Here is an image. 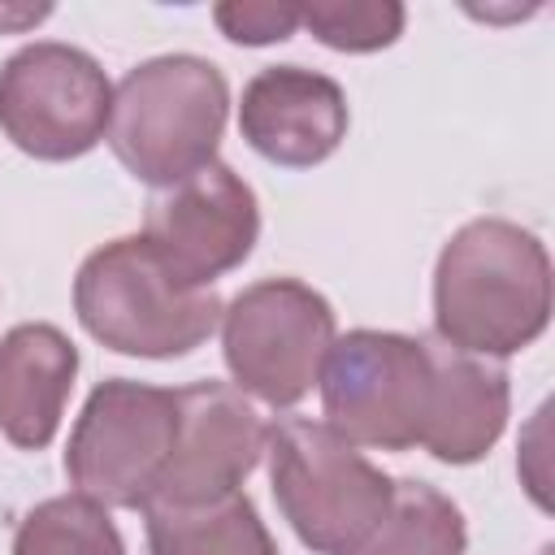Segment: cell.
<instances>
[{
    "label": "cell",
    "mask_w": 555,
    "mask_h": 555,
    "mask_svg": "<svg viewBox=\"0 0 555 555\" xmlns=\"http://www.w3.org/2000/svg\"><path fill=\"white\" fill-rule=\"evenodd\" d=\"M212 22L221 26L225 39L234 43H282L299 30V9L291 4H217Z\"/></svg>",
    "instance_id": "18"
},
{
    "label": "cell",
    "mask_w": 555,
    "mask_h": 555,
    "mask_svg": "<svg viewBox=\"0 0 555 555\" xmlns=\"http://www.w3.org/2000/svg\"><path fill=\"white\" fill-rule=\"evenodd\" d=\"M230 87L221 69L191 52H169L134 65L108 113L113 156L147 186H173L217 160Z\"/></svg>",
    "instance_id": "3"
},
{
    "label": "cell",
    "mask_w": 555,
    "mask_h": 555,
    "mask_svg": "<svg viewBox=\"0 0 555 555\" xmlns=\"http://www.w3.org/2000/svg\"><path fill=\"white\" fill-rule=\"evenodd\" d=\"M429 347V408L421 447L442 464H477L507 425V369L490 356L460 351L442 338Z\"/></svg>",
    "instance_id": "12"
},
{
    "label": "cell",
    "mask_w": 555,
    "mask_h": 555,
    "mask_svg": "<svg viewBox=\"0 0 555 555\" xmlns=\"http://www.w3.org/2000/svg\"><path fill=\"white\" fill-rule=\"evenodd\" d=\"M334 347V308L295 278L243 286L221 308V351L238 390L269 408L299 403Z\"/></svg>",
    "instance_id": "5"
},
{
    "label": "cell",
    "mask_w": 555,
    "mask_h": 555,
    "mask_svg": "<svg viewBox=\"0 0 555 555\" xmlns=\"http://www.w3.org/2000/svg\"><path fill=\"white\" fill-rule=\"evenodd\" d=\"M403 4H312L299 9V26H308L334 52H377L399 39Z\"/></svg>",
    "instance_id": "17"
},
{
    "label": "cell",
    "mask_w": 555,
    "mask_h": 555,
    "mask_svg": "<svg viewBox=\"0 0 555 555\" xmlns=\"http://www.w3.org/2000/svg\"><path fill=\"white\" fill-rule=\"evenodd\" d=\"M152 555H278L256 503L243 490L199 503H147Z\"/></svg>",
    "instance_id": "14"
},
{
    "label": "cell",
    "mask_w": 555,
    "mask_h": 555,
    "mask_svg": "<svg viewBox=\"0 0 555 555\" xmlns=\"http://www.w3.org/2000/svg\"><path fill=\"white\" fill-rule=\"evenodd\" d=\"M39 17H48V9H17V13L0 9V26H9V22H39Z\"/></svg>",
    "instance_id": "19"
},
{
    "label": "cell",
    "mask_w": 555,
    "mask_h": 555,
    "mask_svg": "<svg viewBox=\"0 0 555 555\" xmlns=\"http://www.w3.org/2000/svg\"><path fill=\"white\" fill-rule=\"evenodd\" d=\"M347 95L334 78L304 65H269L243 87L238 130L273 165L308 169L347 139Z\"/></svg>",
    "instance_id": "11"
},
{
    "label": "cell",
    "mask_w": 555,
    "mask_h": 555,
    "mask_svg": "<svg viewBox=\"0 0 555 555\" xmlns=\"http://www.w3.org/2000/svg\"><path fill=\"white\" fill-rule=\"evenodd\" d=\"M178 390L113 377L100 382L65 447L69 486L100 507H143L169 464Z\"/></svg>",
    "instance_id": "6"
},
{
    "label": "cell",
    "mask_w": 555,
    "mask_h": 555,
    "mask_svg": "<svg viewBox=\"0 0 555 555\" xmlns=\"http://www.w3.org/2000/svg\"><path fill=\"white\" fill-rule=\"evenodd\" d=\"M264 455L282 516L317 555H351L390 507L395 481L325 421L273 425Z\"/></svg>",
    "instance_id": "4"
},
{
    "label": "cell",
    "mask_w": 555,
    "mask_h": 555,
    "mask_svg": "<svg viewBox=\"0 0 555 555\" xmlns=\"http://www.w3.org/2000/svg\"><path fill=\"white\" fill-rule=\"evenodd\" d=\"M325 425L351 447L408 451L421 447L429 408L425 338L390 330H351L334 338L321 364Z\"/></svg>",
    "instance_id": "7"
},
{
    "label": "cell",
    "mask_w": 555,
    "mask_h": 555,
    "mask_svg": "<svg viewBox=\"0 0 555 555\" xmlns=\"http://www.w3.org/2000/svg\"><path fill=\"white\" fill-rule=\"evenodd\" d=\"M74 377L78 347L56 325H13L0 338V434L22 451L48 447L61 429Z\"/></svg>",
    "instance_id": "13"
},
{
    "label": "cell",
    "mask_w": 555,
    "mask_h": 555,
    "mask_svg": "<svg viewBox=\"0 0 555 555\" xmlns=\"http://www.w3.org/2000/svg\"><path fill=\"white\" fill-rule=\"evenodd\" d=\"M468 529L460 507L429 481H395L386 516L351 555H464Z\"/></svg>",
    "instance_id": "15"
},
{
    "label": "cell",
    "mask_w": 555,
    "mask_h": 555,
    "mask_svg": "<svg viewBox=\"0 0 555 555\" xmlns=\"http://www.w3.org/2000/svg\"><path fill=\"white\" fill-rule=\"evenodd\" d=\"M264 421L225 382H195L178 390V434L169 464L147 503H199L230 494L264 455ZM143 503V507H147Z\"/></svg>",
    "instance_id": "10"
},
{
    "label": "cell",
    "mask_w": 555,
    "mask_h": 555,
    "mask_svg": "<svg viewBox=\"0 0 555 555\" xmlns=\"http://www.w3.org/2000/svg\"><path fill=\"white\" fill-rule=\"evenodd\" d=\"M113 113L100 61L74 43H26L0 69V130L35 160L87 156Z\"/></svg>",
    "instance_id": "8"
},
{
    "label": "cell",
    "mask_w": 555,
    "mask_h": 555,
    "mask_svg": "<svg viewBox=\"0 0 555 555\" xmlns=\"http://www.w3.org/2000/svg\"><path fill=\"white\" fill-rule=\"evenodd\" d=\"M74 312L108 351L169 360L195 351L217 330L221 299L212 286H191L173 273L143 234H126L82 260Z\"/></svg>",
    "instance_id": "2"
},
{
    "label": "cell",
    "mask_w": 555,
    "mask_h": 555,
    "mask_svg": "<svg viewBox=\"0 0 555 555\" xmlns=\"http://www.w3.org/2000/svg\"><path fill=\"white\" fill-rule=\"evenodd\" d=\"M256 234V191L221 160L195 169L173 186H160L147 199L143 217V238L191 286H212V278L238 269L251 256Z\"/></svg>",
    "instance_id": "9"
},
{
    "label": "cell",
    "mask_w": 555,
    "mask_h": 555,
    "mask_svg": "<svg viewBox=\"0 0 555 555\" xmlns=\"http://www.w3.org/2000/svg\"><path fill=\"white\" fill-rule=\"evenodd\" d=\"M551 321V256L503 217L460 225L434 269V330L473 356H516Z\"/></svg>",
    "instance_id": "1"
},
{
    "label": "cell",
    "mask_w": 555,
    "mask_h": 555,
    "mask_svg": "<svg viewBox=\"0 0 555 555\" xmlns=\"http://www.w3.org/2000/svg\"><path fill=\"white\" fill-rule=\"evenodd\" d=\"M13 555H126V542L100 503L61 494L22 516Z\"/></svg>",
    "instance_id": "16"
}]
</instances>
